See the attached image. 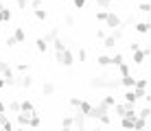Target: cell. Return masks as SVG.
I'll return each mask as SVG.
<instances>
[{
  "mask_svg": "<svg viewBox=\"0 0 151 131\" xmlns=\"http://www.w3.org/2000/svg\"><path fill=\"white\" fill-rule=\"evenodd\" d=\"M90 85L94 87V90H116V87L121 85V79L116 74H99L90 81Z\"/></svg>",
  "mask_w": 151,
  "mask_h": 131,
  "instance_id": "cell-1",
  "label": "cell"
},
{
  "mask_svg": "<svg viewBox=\"0 0 151 131\" xmlns=\"http://www.w3.org/2000/svg\"><path fill=\"white\" fill-rule=\"evenodd\" d=\"M55 55H57V64L64 66V68H70L72 64H75V55H72L70 48H64V50L55 52Z\"/></svg>",
  "mask_w": 151,
  "mask_h": 131,
  "instance_id": "cell-2",
  "label": "cell"
},
{
  "mask_svg": "<svg viewBox=\"0 0 151 131\" xmlns=\"http://www.w3.org/2000/svg\"><path fill=\"white\" fill-rule=\"evenodd\" d=\"M151 55V48L149 46H142V48H138V50H134L132 52V61H134V66H142L145 61H147V57Z\"/></svg>",
  "mask_w": 151,
  "mask_h": 131,
  "instance_id": "cell-3",
  "label": "cell"
},
{
  "mask_svg": "<svg viewBox=\"0 0 151 131\" xmlns=\"http://www.w3.org/2000/svg\"><path fill=\"white\" fill-rule=\"evenodd\" d=\"M121 24H123V20H121V15L118 13H114V11H107V18H105V26L107 29H121Z\"/></svg>",
  "mask_w": 151,
  "mask_h": 131,
  "instance_id": "cell-4",
  "label": "cell"
},
{
  "mask_svg": "<svg viewBox=\"0 0 151 131\" xmlns=\"http://www.w3.org/2000/svg\"><path fill=\"white\" fill-rule=\"evenodd\" d=\"M11 18H13L11 9H7L2 2H0V24H9V22H11Z\"/></svg>",
  "mask_w": 151,
  "mask_h": 131,
  "instance_id": "cell-5",
  "label": "cell"
},
{
  "mask_svg": "<svg viewBox=\"0 0 151 131\" xmlns=\"http://www.w3.org/2000/svg\"><path fill=\"white\" fill-rule=\"evenodd\" d=\"M0 74H2V79H11V77H15V72H13V68L9 66L7 61L0 59Z\"/></svg>",
  "mask_w": 151,
  "mask_h": 131,
  "instance_id": "cell-6",
  "label": "cell"
},
{
  "mask_svg": "<svg viewBox=\"0 0 151 131\" xmlns=\"http://www.w3.org/2000/svg\"><path fill=\"white\" fill-rule=\"evenodd\" d=\"M149 29H151V22H149V20H142V22H136V24H134V31L140 33V35H147Z\"/></svg>",
  "mask_w": 151,
  "mask_h": 131,
  "instance_id": "cell-7",
  "label": "cell"
},
{
  "mask_svg": "<svg viewBox=\"0 0 151 131\" xmlns=\"http://www.w3.org/2000/svg\"><path fill=\"white\" fill-rule=\"evenodd\" d=\"M15 85L24 87V90H27V87H33V77H31V74H22V77H18V83H15Z\"/></svg>",
  "mask_w": 151,
  "mask_h": 131,
  "instance_id": "cell-8",
  "label": "cell"
},
{
  "mask_svg": "<svg viewBox=\"0 0 151 131\" xmlns=\"http://www.w3.org/2000/svg\"><path fill=\"white\" fill-rule=\"evenodd\" d=\"M20 112H22V114H33V112H35V105H33V101H29V98L20 101Z\"/></svg>",
  "mask_w": 151,
  "mask_h": 131,
  "instance_id": "cell-9",
  "label": "cell"
},
{
  "mask_svg": "<svg viewBox=\"0 0 151 131\" xmlns=\"http://www.w3.org/2000/svg\"><path fill=\"white\" fill-rule=\"evenodd\" d=\"M29 127H31V129H40V127H42V118H40V112H37V109H35V112L31 114Z\"/></svg>",
  "mask_w": 151,
  "mask_h": 131,
  "instance_id": "cell-10",
  "label": "cell"
},
{
  "mask_svg": "<svg viewBox=\"0 0 151 131\" xmlns=\"http://www.w3.org/2000/svg\"><path fill=\"white\" fill-rule=\"evenodd\" d=\"M77 112H79V114H83V116H90V112H92V103L90 101H81L79 103V107H77Z\"/></svg>",
  "mask_w": 151,
  "mask_h": 131,
  "instance_id": "cell-11",
  "label": "cell"
},
{
  "mask_svg": "<svg viewBox=\"0 0 151 131\" xmlns=\"http://www.w3.org/2000/svg\"><path fill=\"white\" fill-rule=\"evenodd\" d=\"M11 37L15 39V44H22V42L27 39V33H24V29H22V26H18V29L13 31V35H11Z\"/></svg>",
  "mask_w": 151,
  "mask_h": 131,
  "instance_id": "cell-12",
  "label": "cell"
},
{
  "mask_svg": "<svg viewBox=\"0 0 151 131\" xmlns=\"http://www.w3.org/2000/svg\"><path fill=\"white\" fill-rule=\"evenodd\" d=\"M42 92H44V96H53V94L57 92V87H55L53 81H46L44 85H42Z\"/></svg>",
  "mask_w": 151,
  "mask_h": 131,
  "instance_id": "cell-13",
  "label": "cell"
},
{
  "mask_svg": "<svg viewBox=\"0 0 151 131\" xmlns=\"http://www.w3.org/2000/svg\"><path fill=\"white\" fill-rule=\"evenodd\" d=\"M15 120H18V125H20V127H27V129H29L31 114H22V112H20V114H15Z\"/></svg>",
  "mask_w": 151,
  "mask_h": 131,
  "instance_id": "cell-14",
  "label": "cell"
},
{
  "mask_svg": "<svg viewBox=\"0 0 151 131\" xmlns=\"http://www.w3.org/2000/svg\"><path fill=\"white\" fill-rule=\"evenodd\" d=\"M99 103H101V105H105L107 109H112V107H114V105H116L118 101H116V96H112V94H107V96H103V98H101V101H99Z\"/></svg>",
  "mask_w": 151,
  "mask_h": 131,
  "instance_id": "cell-15",
  "label": "cell"
},
{
  "mask_svg": "<svg viewBox=\"0 0 151 131\" xmlns=\"http://www.w3.org/2000/svg\"><path fill=\"white\" fill-rule=\"evenodd\" d=\"M134 120H136V118L123 116V118H121V127H123L125 131H134Z\"/></svg>",
  "mask_w": 151,
  "mask_h": 131,
  "instance_id": "cell-16",
  "label": "cell"
},
{
  "mask_svg": "<svg viewBox=\"0 0 151 131\" xmlns=\"http://www.w3.org/2000/svg\"><path fill=\"white\" fill-rule=\"evenodd\" d=\"M101 42H103V48H107V50H114V48H116V39H114L112 35H105Z\"/></svg>",
  "mask_w": 151,
  "mask_h": 131,
  "instance_id": "cell-17",
  "label": "cell"
},
{
  "mask_svg": "<svg viewBox=\"0 0 151 131\" xmlns=\"http://www.w3.org/2000/svg\"><path fill=\"white\" fill-rule=\"evenodd\" d=\"M134 83H136V77L134 74H127V77H121V85H125L127 90H132Z\"/></svg>",
  "mask_w": 151,
  "mask_h": 131,
  "instance_id": "cell-18",
  "label": "cell"
},
{
  "mask_svg": "<svg viewBox=\"0 0 151 131\" xmlns=\"http://www.w3.org/2000/svg\"><path fill=\"white\" fill-rule=\"evenodd\" d=\"M147 85H149V79L147 77H138L136 83H134V90H147Z\"/></svg>",
  "mask_w": 151,
  "mask_h": 131,
  "instance_id": "cell-19",
  "label": "cell"
},
{
  "mask_svg": "<svg viewBox=\"0 0 151 131\" xmlns=\"http://www.w3.org/2000/svg\"><path fill=\"white\" fill-rule=\"evenodd\" d=\"M96 64L101 68H110L112 66V59H110V55H99L96 57Z\"/></svg>",
  "mask_w": 151,
  "mask_h": 131,
  "instance_id": "cell-20",
  "label": "cell"
},
{
  "mask_svg": "<svg viewBox=\"0 0 151 131\" xmlns=\"http://www.w3.org/2000/svg\"><path fill=\"white\" fill-rule=\"evenodd\" d=\"M57 37H59V31H57V29H50V31H48V33H46L42 39H44L46 44H50V42H55Z\"/></svg>",
  "mask_w": 151,
  "mask_h": 131,
  "instance_id": "cell-21",
  "label": "cell"
},
{
  "mask_svg": "<svg viewBox=\"0 0 151 131\" xmlns=\"http://www.w3.org/2000/svg\"><path fill=\"white\" fill-rule=\"evenodd\" d=\"M134 131H149L147 129V120L145 118H136L134 120Z\"/></svg>",
  "mask_w": 151,
  "mask_h": 131,
  "instance_id": "cell-22",
  "label": "cell"
},
{
  "mask_svg": "<svg viewBox=\"0 0 151 131\" xmlns=\"http://www.w3.org/2000/svg\"><path fill=\"white\" fill-rule=\"evenodd\" d=\"M118 72H121V77H127V74H132V66L127 64V61H123V64H118Z\"/></svg>",
  "mask_w": 151,
  "mask_h": 131,
  "instance_id": "cell-23",
  "label": "cell"
},
{
  "mask_svg": "<svg viewBox=\"0 0 151 131\" xmlns=\"http://www.w3.org/2000/svg\"><path fill=\"white\" fill-rule=\"evenodd\" d=\"M33 15L40 20V22H46V20H48V13H46V9H33Z\"/></svg>",
  "mask_w": 151,
  "mask_h": 131,
  "instance_id": "cell-24",
  "label": "cell"
},
{
  "mask_svg": "<svg viewBox=\"0 0 151 131\" xmlns=\"http://www.w3.org/2000/svg\"><path fill=\"white\" fill-rule=\"evenodd\" d=\"M35 48H37V52H42V55H44V52L48 50V44H46L42 37H37V39H35Z\"/></svg>",
  "mask_w": 151,
  "mask_h": 131,
  "instance_id": "cell-25",
  "label": "cell"
},
{
  "mask_svg": "<svg viewBox=\"0 0 151 131\" xmlns=\"http://www.w3.org/2000/svg\"><path fill=\"white\" fill-rule=\"evenodd\" d=\"M110 59H112V66H118V64H123V61H125V55H123V52H114Z\"/></svg>",
  "mask_w": 151,
  "mask_h": 131,
  "instance_id": "cell-26",
  "label": "cell"
},
{
  "mask_svg": "<svg viewBox=\"0 0 151 131\" xmlns=\"http://www.w3.org/2000/svg\"><path fill=\"white\" fill-rule=\"evenodd\" d=\"M123 98H125V103H134V105L138 103V101H136V94H134V90H127V92L123 94Z\"/></svg>",
  "mask_w": 151,
  "mask_h": 131,
  "instance_id": "cell-27",
  "label": "cell"
},
{
  "mask_svg": "<svg viewBox=\"0 0 151 131\" xmlns=\"http://www.w3.org/2000/svg\"><path fill=\"white\" fill-rule=\"evenodd\" d=\"M96 4H99V9H103V11H112V7H114L110 0H96Z\"/></svg>",
  "mask_w": 151,
  "mask_h": 131,
  "instance_id": "cell-28",
  "label": "cell"
},
{
  "mask_svg": "<svg viewBox=\"0 0 151 131\" xmlns=\"http://www.w3.org/2000/svg\"><path fill=\"white\" fill-rule=\"evenodd\" d=\"M149 114H151V107H149V105H145V107L140 109V112H136V116H138V118H145V120H149Z\"/></svg>",
  "mask_w": 151,
  "mask_h": 131,
  "instance_id": "cell-29",
  "label": "cell"
},
{
  "mask_svg": "<svg viewBox=\"0 0 151 131\" xmlns=\"http://www.w3.org/2000/svg\"><path fill=\"white\" fill-rule=\"evenodd\" d=\"M50 44H53V46H55V52H59V50H64V48H68V46H66V44H64V39H61V37H57L55 42H50Z\"/></svg>",
  "mask_w": 151,
  "mask_h": 131,
  "instance_id": "cell-30",
  "label": "cell"
},
{
  "mask_svg": "<svg viewBox=\"0 0 151 131\" xmlns=\"http://www.w3.org/2000/svg\"><path fill=\"white\" fill-rule=\"evenodd\" d=\"M7 109H9V112H13V114H20V101H9Z\"/></svg>",
  "mask_w": 151,
  "mask_h": 131,
  "instance_id": "cell-31",
  "label": "cell"
},
{
  "mask_svg": "<svg viewBox=\"0 0 151 131\" xmlns=\"http://www.w3.org/2000/svg\"><path fill=\"white\" fill-rule=\"evenodd\" d=\"M77 59H79L81 64H83V61L88 59V50H86V48H81V46H79V50H77Z\"/></svg>",
  "mask_w": 151,
  "mask_h": 131,
  "instance_id": "cell-32",
  "label": "cell"
},
{
  "mask_svg": "<svg viewBox=\"0 0 151 131\" xmlns=\"http://www.w3.org/2000/svg\"><path fill=\"white\" fill-rule=\"evenodd\" d=\"M94 18H96V22H105V18H107V11H103V9H99V11L94 13Z\"/></svg>",
  "mask_w": 151,
  "mask_h": 131,
  "instance_id": "cell-33",
  "label": "cell"
},
{
  "mask_svg": "<svg viewBox=\"0 0 151 131\" xmlns=\"http://www.w3.org/2000/svg\"><path fill=\"white\" fill-rule=\"evenodd\" d=\"M61 127H72V114H66L61 118Z\"/></svg>",
  "mask_w": 151,
  "mask_h": 131,
  "instance_id": "cell-34",
  "label": "cell"
},
{
  "mask_svg": "<svg viewBox=\"0 0 151 131\" xmlns=\"http://www.w3.org/2000/svg\"><path fill=\"white\" fill-rule=\"evenodd\" d=\"M138 11H140V13H149V11H151V4H149V2H140Z\"/></svg>",
  "mask_w": 151,
  "mask_h": 131,
  "instance_id": "cell-35",
  "label": "cell"
},
{
  "mask_svg": "<svg viewBox=\"0 0 151 131\" xmlns=\"http://www.w3.org/2000/svg\"><path fill=\"white\" fill-rule=\"evenodd\" d=\"M72 4H75V9H86L88 0H72Z\"/></svg>",
  "mask_w": 151,
  "mask_h": 131,
  "instance_id": "cell-36",
  "label": "cell"
},
{
  "mask_svg": "<svg viewBox=\"0 0 151 131\" xmlns=\"http://www.w3.org/2000/svg\"><path fill=\"white\" fill-rule=\"evenodd\" d=\"M68 103H70V107H75V109H77V107H79V103H81V98H79V96H70V101H68Z\"/></svg>",
  "mask_w": 151,
  "mask_h": 131,
  "instance_id": "cell-37",
  "label": "cell"
},
{
  "mask_svg": "<svg viewBox=\"0 0 151 131\" xmlns=\"http://www.w3.org/2000/svg\"><path fill=\"white\" fill-rule=\"evenodd\" d=\"M0 131H13V125H11V120H7L4 125H0Z\"/></svg>",
  "mask_w": 151,
  "mask_h": 131,
  "instance_id": "cell-38",
  "label": "cell"
},
{
  "mask_svg": "<svg viewBox=\"0 0 151 131\" xmlns=\"http://www.w3.org/2000/svg\"><path fill=\"white\" fill-rule=\"evenodd\" d=\"M64 22H66V24H68V26H72V24H75V15H70V13H66V15H64Z\"/></svg>",
  "mask_w": 151,
  "mask_h": 131,
  "instance_id": "cell-39",
  "label": "cell"
},
{
  "mask_svg": "<svg viewBox=\"0 0 151 131\" xmlns=\"http://www.w3.org/2000/svg\"><path fill=\"white\" fill-rule=\"evenodd\" d=\"M42 4H44L42 0H31V7L33 9H42Z\"/></svg>",
  "mask_w": 151,
  "mask_h": 131,
  "instance_id": "cell-40",
  "label": "cell"
},
{
  "mask_svg": "<svg viewBox=\"0 0 151 131\" xmlns=\"http://www.w3.org/2000/svg\"><path fill=\"white\" fill-rule=\"evenodd\" d=\"M105 29H96V39H103V37H105Z\"/></svg>",
  "mask_w": 151,
  "mask_h": 131,
  "instance_id": "cell-41",
  "label": "cell"
},
{
  "mask_svg": "<svg viewBox=\"0 0 151 131\" xmlns=\"http://www.w3.org/2000/svg\"><path fill=\"white\" fill-rule=\"evenodd\" d=\"M4 44H7V46H9V48H13V46H15V39L11 37V35H9V37H7V39H4Z\"/></svg>",
  "mask_w": 151,
  "mask_h": 131,
  "instance_id": "cell-42",
  "label": "cell"
},
{
  "mask_svg": "<svg viewBox=\"0 0 151 131\" xmlns=\"http://www.w3.org/2000/svg\"><path fill=\"white\" fill-rule=\"evenodd\" d=\"M29 7V0H18V9H27Z\"/></svg>",
  "mask_w": 151,
  "mask_h": 131,
  "instance_id": "cell-43",
  "label": "cell"
},
{
  "mask_svg": "<svg viewBox=\"0 0 151 131\" xmlns=\"http://www.w3.org/2000/svg\"><path fill=\"white\" fill-rule=\"evenodd\" d=\"M138 48H140V42H132V44H129V50H132V52L138 50Z\"/></svg>",
  "mask_w": 151,
  "mask_h": 131,
  "instance_id": "cell-44",
  "label": "cell"
},
{
  "mask_svg": "<svg viewBox=\"0 0 151 131\" xmlns=\"http://www.w3.org/2000/svg\"><path fill=\"white\" fill-rule=\"evenodd\" d=\"M18 70L20 72H27L29 70V64H24V61H22V64H18Z\"/></svg>",
  "mask_w": 151,
  "mask_h": 131,
  "instance_id": "cell-45",
  "label": "cell"
},
{
  "mask_svg": "<svg viewBox=\"0 0 151 131\" xmlns=\"http://www.w3.org/2000/svg\"><path fill=\"white\" fill-rule=\"evenodd\" d=\"M7 120H9V116H7V114H0V125H4Z\"/></svg>",
  "mask_w": 151,
  "mask_h": 131,
  "instance_id": "cell-46",
  "label": "cell"
},
{
  "mask_svg": "<svg viewBox=\"0 0 151 131\" xmlns=\"http://www.w3.org/2000/svg\"><path fill=\"white\" fill-rule=\"evenodd\" d=\"M4 112H7V105H4L2 101H0V114H4Z\"/></svg>",
  "mask_w": 151,
  "mask_h": 131,
  "instance_id": "cell-47",
  "label": "cell"
},
{
  "mask_svg": "<svg viewBox=\"0 0 151 131\" xmlns=\"http://www.w3.org/2000/svg\"><path fill=\"white\" fill-rule=\"evenodd\" d=\"M13 131H29L27 127H18V129H13Z\"/></svg>",
  "mask_w": 151,
  "mask_h": 131,
  "instance_id": "cell-48",
  "label": "cell"
},
{
  "mask_svg": "<svg viewBox=\"0 0 151 131\" xmlns=\"http://www.w3.org/2000/svg\"><path fill=\"white\" fill-rule=\"evenodd\" d=\"M2 87H7V85H4V79H0V90H2Z\"/></svg>",
  "mask_w": 151,
  "mask_h": 131,
  "instance_id": "cell-49",
  "label": "cell"
},
{
  "mask_svg": "<svg viewBox=\"0 0 151 131\" xmlns=\"http://www.w3.org/2000/svg\"><path fill=\"white\" fill-rule=\"evenodd\" d=\"M59 131H72V127H61Z\"/></svg>",
  "mask_w": 151,
  "mask_h": 131,
  "instance_id": "cell-50",
  "label": "cell"
},
{
  "mask_svg": "<svg viewBox=\"0 0 151 131\" xmlns=\"http://www.w3.org/2000/svg\"><path fill=\"white\" fill-rule=\"evenodd\" d=\"M110 2H112V4H114V2H125V0H110Z\"/></svg>",
  "mask_w": 151,
  "mask_h": 131,
  "instance_id": "cell-51",
  "label": "cell"
},
{
  "mask_svg": "<svg viewBox=\"0 0 151 131\" xmlns=\"http://www.w3.org/2000/svg\"><path fill=\"white\" fill-rule=\"evenodd\" d=\"M0 42H2V37H0Z\"/></svg>",
  "mask_w": 151,
  "mask_h": 131,
  "instance_id": "cell-52",
  "label": "cell"
}]
</instances>
